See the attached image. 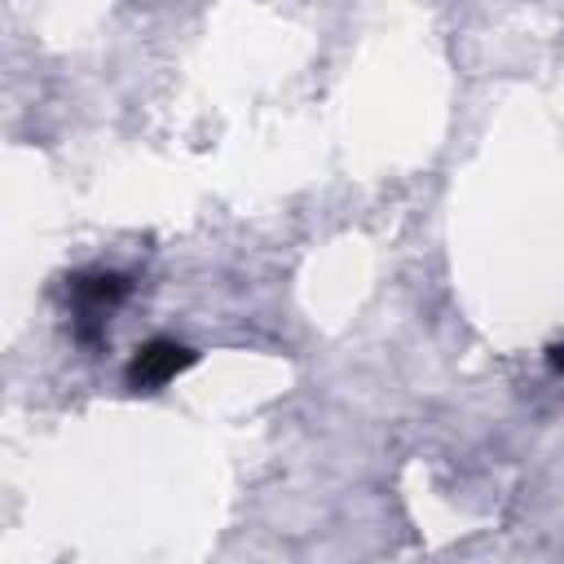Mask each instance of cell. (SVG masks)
Listing matches in <instances>:
<instances>
[{
  "mask_svg": "<svg viewBox=\"0 0 564 564\" xmlns=\"http://www.w3.org/2000/svg\"><path fill=\"white\" fill-rule=\"evenodd\" d=\"M66 295L75 304V335L79 339H97V330L106 326V313L128 295V278L123 273H75L66 278Z\"/></svg>",
  "mask_w": 564,
  "mask_h": 564,
  "instance_id": "cell-1",
  "label": "cell"
},
{
  "mask_svg": "<svg viewBox=\"0 0 564 564\" xmlns=\"http://www.w3.org/2000/svg\"><path fill=\"white\" fill-rule=\"evenodd\" d=\"M194 361H198L194 348H185L176 339H150L128 361V388L132 392H159L163 383H172L176 375H185Z\"/></svg>",
  "mask_w": 564,
  "mask_h": 564,
  "instance_id": "cell-2",
  "label": "cell"
}]
</instances>
